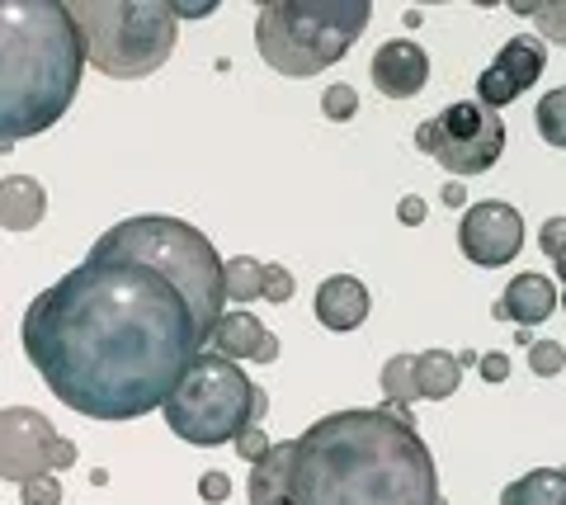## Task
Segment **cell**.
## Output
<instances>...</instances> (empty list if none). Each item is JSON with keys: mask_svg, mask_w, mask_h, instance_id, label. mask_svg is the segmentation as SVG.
<instances>
[{"mask_svg": "<svg viewBox=\"0 0 566 505\" xmlns=\"http://www.w3.org/2000/svg\"><path fill=\"white\" fill-rule=\"evenodd\" d=\"M416 147L430 151L453 180L482 176V170H491L501 161L505 124H501V114L482 109L476 99H453L430 118V124L416 128Z\"/></svg>", "mask_w": 566, "mask_h": 505, "instance_id": "obj_8", "label": "cell"}, {"mask_svg": "<svg viewBox=\"0 0 566 505\" xmlns=\"http://www.w3.org/2000/svg\"><path fill=\"white\" fill-rule=\"evenodd\" d=\"M20 501H24V505H62V486L52 482V473H48V477H33V482H24Z\"/></svg>", "mask_w": 566, "mask_h": 505, "instance_id": "obj_29", "label": "cell"}, {"mask_svg": "<svg viewBox=\"0 0 566 505\" xmlns=\"http://www.w3.org/2000/svg\"><path fill=\"white\" fill-rule=\"evenodd\" d=\"M534 124H538V137H543L547 147H562V151H566V85L538 99Z\"/></svg>", "mask_w": 566, "mask_h": 505, "instance_id": "obj_22", "label": "cell"}, {"mask_svg": "<svg viewBox=\"0 0 566 505\" xmlns=\"http://www.w3.org/2000/svg\"><path fill=\"white\" fill-rule=\"evenodd\" d=\"M458 246H463V255L472 260V265H482V270L510 265V260L520 255V246H524L520 208H510L501 199L472 203L463 213V222H458Z\"/></svg>", "mask_w": 566, "mask_h": 505, "instance_id": "obj_10", "label": "cell"}, {"mask_svg": "<svg viewBox=\"0 0 566 505\" xmlns=\"http://www.w3.org/2000/svg\"><path fill=\"white\" fill-rule=\"evenodd\" d=\"M289 459H293V440H283V444H270V454H264L260 463H251V482H245V496H251V505H279L283 501Z\"/></svg>", "mask_w": 566, "mask_h": 505, "instance_id": "obj_19", "label": "cell"}, {"mask_svg": "<svg viewBox=\"0 0 566 505\" xmlns=\"http://www.w3.org/2000/svg\"><path fill=\"white\" fill-rule=\"evenodd\" d=\"M528 369H534L538 378H557L566 369L562 340H534V345H528Z\"/></svg>", "mask_w": 566, "mask_h": 505, "instance_id": "obj_24", "label": "cell"}, {"mask_svg": "<svg viewBox=\"0 0 566 505\" xmlns=\"http://www.w3.org/2000/svg\"><path fill=\"white\" fill-rule=\"evenodd\" d=\"M368 14V0H274L255 14V48L279 76L307 81L345 57Z\"/></svg>", "mask_w": 566, "mask_h": 505, "instance_id": "obj_5", "label": "cell"}, {"mask_svg": "<svg viewBox=\"0 0 566 505\" xmlns=\"http://www.w3.org/2000/svg\"><path fill=\"white\" fill-rule=\"evenodd\" d=\"M411 382H416V397H424V402H444V397L458 392V382H463V364L449 350L411 355Z\"/></svg>", "mask_w": 566, "mask_h": 505, "instance_id": "obj_17", "label": "cell"}, {"mask_svg": "<svg viewBox=\"0 0 566 505\" xmlns=\"http://www.w3.org/2000/svg\"><path fill=\"white\" fill-rule=\"evenodd\" d=\"M538 246L557 265V274L566 278V218H547L543 222V228H538Z\"/></svg>", "mask_w": 566, "mask_h": 505, "instance_id": "obj_25", "label": "cell"}, {"mask_svg": "<svg viewBox=\"0 0 566 505\" xmlns=\"http://www.w3.org/2000/svg\"><path fill=\"white\" fill-rule=\"evenodd\" d=\"M397 218H401V222H411V228H416V222H424V203H420L416 194H411V199H401V203H397Z\"/></svg>", "mask_w": 566, "mask_h": 505, "instance_id": "obj_32", "label": "cell"}, {"mask_svg": "<svg viewBox=\"0 0 566 505\" xmlns=\"http://www.w3.org/2000/svg\"><path fill=\"white\" fill-rule=\"evenodd\" d=\"M283 505H439L434 454L387 407L322 415L293 440Z\"/></svg>", "mask_w": 566, "mask_h": 505, "instance_id": "obj_2", "label": "cell"}, {"mask_svg": "<svg viewBox=\"0 0 566 505\" xmlns=\"http://www.w3.org/2000/svg\"><path fill=\"white\" fill-rule=\"evenodd\" d=\"M264 303H293V274L283 265H264Z\"/></svg>", "mask_w": 566, "mask_h": 505, "instance_id": "obj_27", "label": "cell"}, {"mask_svg": "<svg viewBox=\"0 0 566 505\" xmlns=\"http://www.w3.org/2000/svg\"><path fill=\"white\" fill-rule=\"evenodd\" d=\"M161 411H166V425L185 444L212 449V444L237 440L245 425H264L270 392L255 378H245L232 359L199 350L180 374V382H175V392L161 402Z\"/></svg>", "mask_w": 566, "mask_h": 505, "instance_id": "obj_6", "label": "cell"}, {"mask_svg": "<svg viewBox=\"0 0 566 505\" xmlns=\"http://www.w3.org/2000/svg\"><path fill=\"white\" fill-rule=\"evenodd\" d=\"M316 322L326 330H354L368 322V288L354 274H335L316 288Z\"/></svg>", "mask_w": 566, "mask_h": 505, "instance_id": "obj_15", "label": "cell"}, {"mask_svg": "<svg viewBox=\"0 0 566 505\" xmlns=\"http://www.w3.org/2000/svg\"><path fill=\"white\" fill-rule=\"evenodd\" d=\"M85 39V62L114 81H137L175 52V6L166 0H76L66 6Z\"/></svg>", "mask_w": 566, "mask_h": 505, "instance_id": "obj_7", "label": "cell"}, {"mask_svg": "<svg viewBox=\"0 0 566 505\" xmlns=\"http://www.w3.org/2000/svg\"><path fill=\"white\" fill-rule=\"evenodd\" d=\"M208 345L189 303L128 260H85L24 312V355L48 392L91 421H137Z\"/></svg>", "mask_w": 566, "mask_h": 505, "instance_id": "obj_1", "label": "cell"}, {"mask_svg": "<svg viewBox=\"0 0 566 505\" xmlns=\"http://www.w3.org/2000/svg\"><path fill=\"white\" fill-rule=\"evenodd\" d=\"M322 114L331 124H349L354 114H359V95H354V85H331L322 95Z\"/></svg>", "mask_w": 566, "mask_h": 505, "instance_id": "obj_26", "label": "cell"}, {"mask_svg": "<svg viewBox=\"0 0 566 505\" xmlns=\"http://www.w3.org/2000/svg\"><path fill=\"white\" fill-rule=\"evenodd\" d=\"M222 298L227 303H255L264 298V265L251 255L222 260Z\"/></svg>", "mask_w": 566, "mask_h": 505, "instance_id": "obj_20", "label": "cell"}, {"mask_svg": "<svg viewBox=\"0 0 566 505\" xmlns=\"http://www.w3.org/2000/svg\"><path fill=\"white\" fill-rule=\"evenodd\" d=\"M279 505H283V501H279Z\"/></svg>", "mask_w": 566, "mask_h": 505, "instance_id": "obj_35", "label": "cell"}, {"mask_svg": "<svg viewBox=\"0 0 566 505\" xmlns=\"http://www.w3.org/2000/svg\"><path fill=\"white\" fill-rule=\"evenodd\" d=\"M547 66V48L543 39H528V33H520V39H510L501 52H495V62L486 66L482 76H476V104L482 109H505L510 99H520L528 85H534L543 76Z\"/></svg>", "mask_w": 566, "mask_h": 505, "instance_id": "obj_11", "label": "cell"}, {"mask_svg": "<svg viewBox=\"0 0 566 505\" xmlns=\"http://www.w3.org/2000/svg\"><path fill=\"white\" fill-rule=\"evenodd\" d=\"M48 213V189L29 176H10L0 180V228L6 232H29L39 228Z\"/></svg>", "mask_w": 566, "mask_h": 505, "instance_id": "obj_16", "label": "cell"}, {"mask_svg": "<svg viewBox=\"0 0 566 505\" xmlns=\"http://www.w3.org/2000/svg\"><path fill=\"white\" fill-rule=\"evenodd\" d=\"M374 85L378 95L387 99H411L424 91V81H430V57H424V48L416 39H392L374 52Z\"/></svg>", "mask_w": 566, "mask_h": 505, "instance_id": "obj_12", "label": "cell"}, {"mask_svg": "<svg viewBox=\"0 0 566 505\" xmlns=\"http://www.w3.org/2000/svg\"><path fill=\"white\" fill-rule=\"evenodd\" d=\"M382 392L392 397V415H411V402H416V382H411V355H392L382 369Z\"/></svg>", "mask_w": 566, "mask_h": 505, "instance_id": "obj_21", "label": "cell"}, {"mask_svg": "<svg viewBox=\"0 0 566 505\" xmlns=\"http://www.w3.org/2000/svg\"><path fill=\"white\" fill-rule=\"evenodd\" d=\"M76 444L62 440L52 421L33 407H6L0 411V477L6 482H33L57 467H76Z\"/></svg>", "mask_w": 566, "mask_h": 505, "instance_id": "obj_9", "label": "cell"}, {"mask_svg": "<svg viewBox=\"0 0 566 505\" xmlns=\"http://www.w3.org/2000/svg\"><path fill=\"white\" fill-rule=\"evenodd\" d=\"M510 10H515V14H528V20L543 29V39H553V43L566 48V0H557V6H534V0L524 6V0H515Z\"/></svg>", "mask_w": 566, "mask_h": 505, "instance_id": "obj_23", "label": "cell"}, {"mask_svg": "<svg viewBox=\"0 0 566 505\" xmlns=\"http://www.w3.org/2000/svg\"><path fill=\"white\" fill-rule=\"evenodd\" d=\"M85 260H128V265L161 274L189 303L203 336H212V326L222 317V303H227L222 298V255L199 228H189L180 218H161V213L128 218L104 232Z\"/></svg>", "mask_w": 566, "mask_h": 505, "instance_id": "obj_4", "label": "cell"}, {"mask_svg": "<svg viewBox=\"0 0 566 505\" xmlns=\"http://www.w3.org/2000/svg\"><path fill=\"white\" fill-rule=\"evenodd\" d=\"M501 505H566V467H534L501 492Z\"/></svg>", "mask_w": 566, "mask_h": 505, "instance_id": "obj_18", "label": "cell"}, {"mask_svg": "<svg viewBox=\"0 0 566 505\" xmlns=\"http://www.w3.org/2000/svg\"><path fill=\"white\" fill-rule=\"evenodd\" d=\"M199 496H203L208 505H222L227 496H232V477L212 467V473H203V477H199Z\"/></svg>", "mask_w": 566, "mask_h": 505, "instance_id": "obj_30", "label": "cell"}, {"mask_svg": "<svg viewBox=\"0 0 566 505\" xmlns=\"http://www.w3.org/2000/svg\"><path fill=\"white\" fill-rule=\"evenodd\" d=\"M557 312V288L547 284L543 274H520V278H510L505 293H501V303H495V317L501 322H515V326H543L547 317Z\"/></svg>", "mask_w": 566, "mask_h": 505, "instance_id": "obj_14", "label": "cell"}, {"mask_svg": "<svg viewBox=\"0 0 566 505\" xmlns=\"http://www.w3.org/2000/svg\"><path fill=\"white\" fill-rule=\"evenodd\" d=\"M439 199H444L449 208H463V203H468V189L458 185V180H449V185H444V194H439Z\"/></svg>", "mask_w": 566, "mask_h": 505, "instance_id": "obj_33", "label": "cell"}, {"mask_svg": "<svg viewBox=\"0 0 566 505\" xmlns=\"http://www.w3.org/2000/svg\"><path fill=\"white\" fill-rule=\"evenodd\" d=\"M212 355H222V359H255V364H274L279 359V340H274V330H264L260 317H251V312H222L218 326H212Z\"/></svg>", "mask_w": 566, "mask_h": 505, "instance_id": "obj_13", "label": "cell"}, {"mask_svg": "<svg viewBox=\"0 0 566 505\" xmlns=\"http://www.w3.org/2000/svg\"><path fill=\"white\" fill-rule=\"evenodd\" d=\"M482 378H486V382H505V378H510V355H501V350L482 355Z\"/></svg>", "mask_w": 566, "mask_h": 505, "instance_id": "obj_31", "label": "cell"}, {"mask_svg": "<svg viewBox=\"0 0 566 505\" xmlns=\"http://www.w3.org/2000/svg\"><path fill=\"white\" fill-rule=\"evenodd\" d=\"M81 72L85 39L62 0H0V151L62 124Z\"/></svg>", "mask_w": 566, "mask_h": 505, "instance_id": "obj_3", "label": "cell"}, {"mask_svg": "<svg viewBox=\"0 0 566 505\" xmlns=\"http://www.w3.org/2000/svg\"><path fill=\"white\" fill-rule=\"evenodd\" d=\"M557 303H566V293H562V298H557Z\"/></svg>", "mask_w": 566, "mask_h": 505, "instance_id": "obj_34", "label": "cell"}, {"mask_svg": "<svg viewBox=\"0 0 566 505\" xmlns=\"http://www.w3.org/2000/svg\"><path fill=\"white\" fill-rule=\"evenodd\" d=\"M232 444H237V454H241L245 463H260L264 454H270V440H264V425H245Z\"/></svg>", "mask_w": 566, "mask_h": 505, "instance_id": "obj_28", "label": "cell"}]
</instances>
